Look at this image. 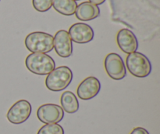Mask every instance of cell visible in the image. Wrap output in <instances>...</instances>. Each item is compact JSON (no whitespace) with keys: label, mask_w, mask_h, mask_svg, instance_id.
Instances as JSON below:
<instances>
[{"label":"cell","mask_w":160,"mask_h":134,"mask_svg":"<svg viewBox=\"0 0 160 134\" xmlns=\"http://www.w3.org/2000/svg\"><path fill=\"white\" fill-rule=\"evenodd\" d=\"M73 80V72L67 66H60L52 71L45 78V86L49 90L59 92L69 86Z\"/></svg>","instance_id":"cell-2"},{"label":"cell","mask_w":160,"mask_h":134,"mask_svg":"<svg viewBox=\"0 0 160 134\" xmlns=\"http://www.w3.org/2000/svg\"><path fill=\"white\" fill-rule=\"evenodd\" d=\"M106 0H89L90 3H92V4L96 5V6H98V5H102V3H105Z\"/></svg>","instance_id":"cell-18"},{"label":"cell","mask_w":160,"mask_h":134,"mask_svg":"<svg viewBox=\"0 0 160 134\" xmlns=\"http://www.w3.org/2000/svg\"><path fill=\"white\" fill-rule=\"evenodd\" d=\"M61 108L69 114L76 113L79 110V101L76 95L71 91H65L60 97Z\"/></svg>","instance_id":"cell-13"},{"label":"cell","mask_w":160,"mask_h":134,"mask_svg":"<svg viewBox=\"0 0 160 134\" xmlns=\"http://www.w3.org/2000/svg\"><path fill=\"white\" fill-rule=\"evenodd\" d=\"M126 65L130 73L137 78H145L151 74V62L145 55L139 52H134L127 56Z\"/></svg>","instance_id":"cell-4"},{"label":"cell","mask_w":160,"mask_h":134,"mask_svg":"<svg viewBox=\"0 0 160 134\" xmlns=\"http://www.w3.org/2000/svg\"><path fill=\"white\" fill-rule=\"evenodd\" d=\"M54 49L56 53L60 57H70L73 53V43L68 34L65 30H59L55 35Z\"/></svg>","instance_id":"cell-10"},{"label":"cell","mask_w":160,"mask_h":134,"mask_svg":"<svg viewBox=\"0 0 160 134\" xmlns=\"http://www.w3.org/2000/svg\"><path fill=\"white\" fill-rule=\"evenodd\" d=\"M53 42V36L42 31L31 32L25 38V46L31 53H49L54 48Z\"/></svg>","instance_id":"cell-3"},{"label":"cell","mask_w":160,"mask_h":134,"mask_svg":"<svg viewBox=\"0 0 160 134\" xmlns=\"http://www.w3.org/2000/svg\"><path fill=\"white\" fill-rule=\"evenodd\" d=\"M104 66L106 73L112 79L119 81L127 75L126 67L123 58L117 53H109L105 58Z\"/></svg>","instance_id":"cell-5"},{"label":"cell","mask_w":160,"mask_h":134,"mask_svg":"<svg viewBox=\"0 0 160 134\" xmlns=\"http://www.w3.org/2000/svg\"><path fill=\"white\" fill-rule=\"evenodd\" d=\"M37 117L40 122L45 124L59 123L64 117V111L59 105L45 104L38 108Z\"/></svg>","instance_id":"cell-7"},{"label":"cell","mask_w":160,"mask_h":134,"mask_svg":"<svg viewBox=\"0 0 160 134\" xmlns=\"http://www.w3.org/2000/svg\"><path fill=\"white\" fill-rule=\"evenodd\" d=\"M74 1H78V0H74Z\"/></svg>","instance_id":"cell-19"},{"label":"cell","mask_w":160,"mask_h":134,"mask_svg":"<svg viewBox=\"0 0 160 134\" xmlns=\"http://www.w3.org/2000/svg\"><path fill=\"white\" fill-rule=\"evenodd\" d=\"M25 64L30 72L38 75H48L56 68L55 61L46 53H31L27 56Z\"/></svg>","instance_id":"cell-1"},{"label":"cell","mask_w":160,"mask_h":134,"mask_svg":"<svg viewBox=\"0 0 160 134\" xmlns=\"http://www.w3.org/2000/svg\"><path fill=\"white\" fill-rule=\"evenodd\" d=\"M130 134H149V133L145 128H142V127H136V128H134L131 131V133Z\"/></svg>","instance_id":"cell-17"},{"label":"cell","mask_w":160,"mask_h":134,"mask_svg":"<svg viewBox=\"0 0 160 134\" xmlns=\"http://www.w3.org/2000/svg\"><path fill=\"white\" fill-rule=\"evenodd\" d=\"M31 111L32 108L29 101L26 100H20L9 108L6 117L11 123L20 125L29 119Z\"/></svg>","instance_id":"cell-6"},{"label":"cell","mask_w":160,"mask_h":134,"mask_svg":"<svg viewBox=\"0 0 160 134\" xmlns=\"http://www.w3.org/2000/svg\"><path fill=\"white\" fill-rule=\"evenodd\" d=\"M52 1L53 0H32V5L38 12L44 13L51 9Z\"/></svg>","instance_id":"cell-16"},{"label":"cell","mask_w":160,"mask_h":134,"mask_svg":"<svg viewBox=\"0 0 160 134\" xmlns=\"http://www.w3.org/2000/svg\"><path fill=\"white\" fill-rule=\"evenodd\" d=\"M52 6L62 15L72 16L75 13L78 4L74 0H53Z\"/></svg>","instance_id":"cell-14"},{"label":"cell","mask_w":160,"mask_h":134,"mask_svg":"<svg viewBox=\"0 0 160 134\" xmlns=\"http://www.w3.org/2000/svg\"><path fill=\"white\" fill-rule=\"evenodd\" d=\"M37 134H64V130L58 123L45 124L39 129Z\"/></svg>","instance_id":"cell-15"},{"label":"cell","mask_w":160,"mask_h":134,"mask_svg":"<svg viewBox=\"0 0 160 134\" xmlns=\"http://www.w3.org/2000/svg\"><path fill=\"white\" fill-rule=\"evenodd\" d=\"M101 89L99 80L94 76H89L83 80L77 89V94L80 99L88 100L96 97Z\"/></svg>","instance_id":"cell-8"},{"label":"cell","mask_w":160,"mask_h":134,"mask_svg":"<svg viewBox=\"0 0 160 134\" xmlns=\"http://www.w3.org/2000/svg\"><path fill=\"white\" fill-rule=\"evenodd\" d=\"M117 42L119 48L128 54L136 52L138 48L137 37L133 31L128 28H123L118 31L117 35Z\"/></svg>","instance_id":"cell-11"},{"label":"cell","mask_w":160,"mask_h":134,"mask_svg":"<svg viewBox=\"0 0 160 134\" xmlns=\"http://www.w3.org/2000/svg\"><path fill=\"white\" fill-rule=\"evenodd\" d=\"M100 9L98 6L90 2H84L77 6L75 16L81 21H89L99 17Z\"/></svg>","instance_id":"cell-12"},{"label":"cell","mask_w":160,"mask_h":134,"mask_svg":"<svg viewBox=\"0 0 160 134\" xmlns=\"http://www.w3.org/2000/svg\"><path fill=\"white\" fill-rule=\"evenodd\" d=\"M73 42L78 44L90 42L94 39V31L90 25L85 23H76L72 25L68 31Z\"/></svg>","instance_id":"cell-9"},{"label":"cell","mask_w":160,"mask_h":134,"mask_svg":"<svg viewBox=\"0 0 160 134\" xmlns=\"http://www.w3.org/2000/svg\"><path fill=\"white\" fill-rule=\"evenodd\" d=\"M0 1H1V0H0Z\"/></svg>","instance_id":"cell-20"}]
</instances>
